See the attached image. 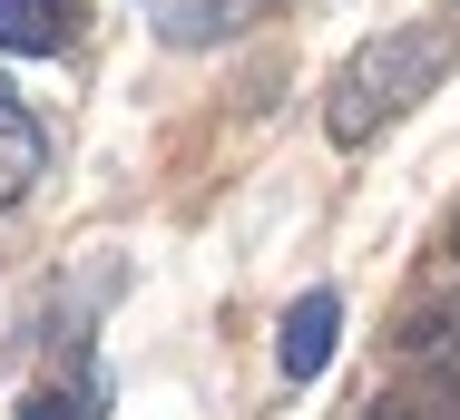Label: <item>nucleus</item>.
I'll use <instances>...</instances> for the list:
<instances>
[{
    "label": "nucleus",
    "instance_id": "nucleus-2",
    "mask_svg": "<svg viewBox=\"0 0 460 420\" xmlns=\"http://www.w3.org/2000/svg\"><path fill=\"white\" fill-rule=\"evenodd\" d=\"M333 333H343V303L314 284L304 303H284V323H275V362H284V381H323L333 372Z\"/></svg>",
    "mask_w": 460,
    "mask_h": 420
},
{
    "label": "nucleus",
    "instance_id": "nucleus-5",
    "mask_svg": "<svg viewBox=\"0 0 460 420\" xmlns=\"http://www.w3.org/2000/svg\"><path fill=\"white\" fill-rule=\"evenodd\" d=\"M40 157H49V137H40V118L0 88V215L30 196V176H40Z\"/></svg>",
    "mask_w": 460,
    "mask_h": 420
},
{
    "label": "nucleus",
    "instance_id": "nucleus-3",
    "mask_svg": "<svg viewBox=\"0 0 460 420\" xmlns=\"http://www.w3.org/2000/svg\"><path fill=\"white\" fill-rule=\"evenodd\" d=\"M402 362H421L460 401V303H411V313H402Z\"/></svg>",
    "mask_w": 460,
    "mask_h": 420
},
{
    "label": "nucleus",
    "instance_id": "nucleus-8",
    "mask_svg": "<svg viewBox=\"0 0 460 420\" xmlns=\"http://www.w3.org/2000/svg\"><path fill=\"white\" fill-rule=\"evenodd\" d=\"M451 264H460V215H451Z\"/></svg>",
    "mask_w": 460,
    "mask_h": 420
},
{
    "label": "nucleus",
    "instance_id": "nucleus-4",
    "mask_svg": "<svg viewBox=\"0 0 460 420\" xmlns=\"http://www.w3.org/2000/svg\"><path fill=\"white\" fill-rule=\"evenodd\" d=\"M69 0H0V59H59L69 49Z\"/></svg>",
    "mask_w": 460,
    "mask_h": 420
},
{
    "label": "nucleus",
    "instance_id": "nucleus-1",
    "mask_svg": "<svg viewBox=\"0 0 460 420\" xmlns=\"http://www.w3.org/2000/svg\"><path fill=\"white\" fill-rule=\"evenodd\" d=\"M451 49H460V30H451V20H402V30L363 39V49L343 59L333 98H323V127H333L343 147H363L382 118H402L411 98H431V79L451 69Z\"/></svg>",
    "mask_w": 460,
    "mask_h": 420
},
{
    "label": "nucleus",
    "instance_id": "nucleus-7",
    "mask_svg": "<svg viewBox=\"0 0 460 420\" xmlns=\"http://www.w3.org/2000/svg\"><path fill=\"white\" fill-rule=\"evenodd\" d=\"M20 420H79V411H69L59 391H40V401H30V411H20Z\"/></svg>",
    "mask_w": 460,
    "mask_h": 420
},
{
    "label": "nucleus",
    "instance_id": "nucleus-6",
    "mask_svg": "<svg viewBox=\"0 0 460 420\" xmlns=\"http://www.w3.org/2000/svg\"><path fill=\"white\" fill-rule=\"evenodd\" d=\"M372 420H460V401L441 391V381H431L421 401H372Z\"/></svg>",
    "mask_w": 460,
    "mask_h": 420
}]
</instances>
